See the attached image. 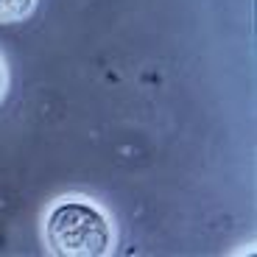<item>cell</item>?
<instances>
[{"label": "cell", "instance_id": "3", "mask_svg": "<svg viewBox=\"0 0 257 257\" xmlns=\"http://www.w3.org/2000/svg\"><path fill=\"white\" fill-rule=\"evenodd\" d=\"M3 90H6V73H3V64H0V98H3Z\"/></svg>", "mask_w": 257, "mask_h": 257}, {"label": "cell", "instance_id": "2", "mask_svg": "<svg viewBox=\"0 0 257 257\" xmlns=\"http://www.w3.org/2000/svg\"><path fill=\"white\" fill-rule=\"evenodd\" d=\"M34 12V0H0V23H20Z\"/></svg>", "mask_w": 257, "mask_h": 257}, {"label": "cell", "instance_id": "1", "mask_svg": "<svg viewBox=\"0 0 257 257\" xmlns=\"http://www.w3.org/2000/svg\"><path fill=\"white\" fill-rule=\"evenodd\" d=\"M45 240L53 254L101 257L109 249V224L92 204L67 199L53 207L48 215Z\"/></svg>", "mask_w": 257, "mask_h": 257}]
</instances>
